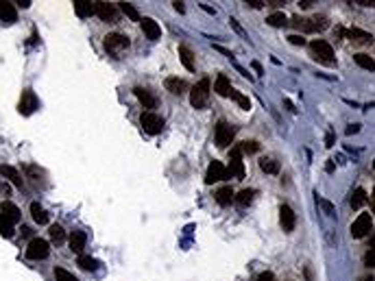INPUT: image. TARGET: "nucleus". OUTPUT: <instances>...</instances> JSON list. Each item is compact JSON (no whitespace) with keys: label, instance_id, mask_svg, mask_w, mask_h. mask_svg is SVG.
<instances>
[{"label":"nucleus","instance_id":"nucleus-44","mask_svg":"<svg viewBox=\"0 0 375 281\" xmlns=\"http://www.w3.org/2000/svg\"><path fill=\"white\" fill-rule=\"evenodd\" d=\"M257 281H275V275L273 272H262V275L257 277Z\"/></svg>","mask_w":375,"mask_h":281},{"label":"nucleus","instance_id":"nucleus-36","mask_svg":"<svg viewBox=\"0 0 375 281\" xmlns=\"http://www.w3.org/2000/svg\"><path fill=\"white\" fill-rule=\"evenodd\" d=\"M0 236H3V238H13V224L9 220H5L3 216H0Z\"/></svg>","mask_w":375,"mask_h":281},{"label":"nucleus","instance_id":"nucleus-5","mask_svg":"<svg viewBox=\"0 0 375 281\" xmlns=\"http://www.w3.org/2000/svg\"><path fill=\"white\" fill-rule=\"evenodd\" d=\"M48 253H51V246H48V242L42 238H33L27 246V258L29 260H46Z\"/></svg>","mask_w":375,"mask_h":281},{"label":"nucleus","instance_id":"nucleus-31","mask_svg":"<svg viewBox=\"0 0 375 281\" xmlns=\"http://www.w3.org/2000/svg\"><path fill=\"white\" fill-rule=\"evenodd\" d=\"M260 168H262V170L266 172V174H277L279 172V162H275V159H262V162H260Z\"/></svg>","mask_w":375,"mask_h":281},{"label":"nucleus","instance_id":"nucleus-12","mask_svg":"<svg viewBox=\"0 0 375 281\" xmlns=\"http://www.w3.org/2000/svg\"><path fill=\"white\" fill-rule=\"evenodd\" d=\"M279 222H282V229L286 231V234H290V231L295 229L297 216H295V212H292L290 205H282L279 207Z\"/></svg>","mask_w":375,"mask_h":281},{"label":"nucleus","instance_id":"nucleus-39","mask_svg":"<svg viewBox=\"0 0 375 281\" xmlns=\"http://www.w3.org/2000/svg\"><path fill=\"white\" fill-rule=\"evenodd\" d=\"M316 203H319V205L323 207V210H325V214H330V216H334V205L330 203V200H325L323 196H319V194H316Z\"/></svg>","mask_w":375,"mask_h":281},{"label":"nucleus","instance_id":"nucleus-11","mask_svg":"<svg viewBox=\"0 0 375 281\" xmlns=\"http://www.w3.org/2000/svg\"><path fill=\"white\" fill-rule=\"evenodd\" d=\"M223 179H227V168L221 164V162H212L209 164V168H207V172H205V183L207 186H214L216 181H223Z\"/></svg>","mask_w":375,"mask_h":281},{"label":"nucleus","instance_id":"nucleus-21","mask_svg":"<svg viewBox=\"0 0 375 281\" xmlns=\"http://www.w3.org/2000/svg\"><path fill=\"white\" fill-rule=\"evenodd\" d=\"M85 242H87V236L83 234V231H72L70 236V248L75 253H81L85 248Z\"/></svg>","mask_w":375,"mask_h":281},{"label":"nucleus","instance_id":"nucleus-49","mask_svg":"<svg viewBox=\"0 0 375 281\" xmlns=\"http://www.w3.org/2000/svg\"><path fill=\"white\" fill-rule=\"evenodd\" d=\"M253 70L257 72V74H260V76H262V74H264V70H262V66H260V63H257V61H253Z\"/></svg>","mask_w":375,"mask_h":281},{"label":"nucleus","instance_id":"nucleus-1","mask_svg":"<svg viewBox=\"0 0 375 281\" xmlns=\"http://www.w3.org/2000/svg\"><path fill=\"white\" fill-rule=\"evenodd\" d=\"M207 98H209V79H201L190 90V105L194 109H203L207 105Z\"/></svg>","mask_w":375,"mask_h":281},{"label":"nucleus","instance_id":"nucleus-41","mask_svg":"<svg viewBox=\"0 0 375 281\" xmlns=\"http://www.w3.org/2000/svg\"><path fill=\"white\" fill-rule=\"evenodd\" d=\"M288 42H290L292 46H303V44H306V39L301 37V35H290V37H288Z\"/></svg>","mask_w":375,"mask_h":281},{"label":"nucleus","instance_id":"nucleus-27","mask_svg":"<svg viewBox=\"0 0 375 281\" xmlns=\"http://www.w3.org/2000/svg\"><path fill=\"white\" fill-rule=\"evenodd\" d=\"M347 37L351 39V42H362V44L373 42V35L364 33V31H360V29H349V31H347Z\"/></svg>","mask_w":375,"mask_h":281},{"label":"nucleus","instance_id":"nucleus-15","mask_svg":"<svg viewBox=\"0 0 375 281\" xmlns=\"http://www.w3.org/2000/svg\"><path fill=\"white\" fill-rule=\"evenodd\" d=\"M133 94L137 96V100H140L142 105H144V109H157V105H159L157 96L151 94L149 90H144V87H135Z\"/></svg>","mask_w":375,"mask_h":281},{"label":"nucleus","instance_id":"nucleus-9","mask_svg":"<svg viewBox=\"0 0 375 281\" xmlns=\"http://www.w3.org/2000/svg\"><path fill=\"white\" fill-rule=\"evenodd\" d=\"M39 107V100H37V96H35V92L33 90H24L22 92V98H20V114L22 116H31L33 111Z\"/></svg>","mask_w":375,"mask_h":281},{"label":"nucleus","instance_id":"nucleus-10","mask_svg":"<svg viewBox=\"0 0 375 281\" xmlns=\"http://www.w3.org/2000/svg\"><path fill=\"white\" fill-rule=\"evenodd\" d=\"M125 48H129V39H127L125 35H120V33H109L107 37H105V50H107V53L116 55V53H120V50H125Z\"/></svg>","mask_w":375,"mask_h":281},{"label":"nucleus","instance_id":"nucleus-8","mask_svg":"<svg viewBox=\"0 0 375 281\" xmlns=\"http://www.w3.org/2000/svg\"><path fill=\"white\" fill-rule=\"evenodd\" d=\"M227 176H236V179H244V166H242V152L238 146L231 148L229 152V168H227Z\"/></svg>","mask_w":375,"mask_h":281},{"label":"nucleus","instance_id":"nucleus-33","mask_svg":"<svg viewBox=\"0 0 375 281\" xmlns=\"http://www.w3.org/2000/svg\"><path fill=\"white\" fill-rule=\"evenodd\" d=\"M79 266L83 270H96L99 268V262L94 258H89V255H79Z\"/></svg>","mask_w":375,"mask_h":281},{"label":"nucleus","instance_id":"nucleus-53","mask_svg":"<svg viewBox=\"0 0 375 281\" xmlns=\"http://www.w3.org/2000/svg\"><path fill=\"white\" fill-rule=\"evenodd\" d=\"M364 281H373V277H369V279H364Z\"/></svg>","mask_w":375,"mask_h":281},{"label":"nucleus","instance_id":"nucleus-48","mask_svg":"<svg viewBox=\"0 0 375 281\" xmlns=\"http://www.w3.org/2000/svg\"><path fill=\"white\" fill-rule=\"evenodd\" d=\"M299 5H301V9H310V7H312L314 3H312V0H301Z\"/></svg>","mask_w":375,"mask_h":281},{"label":"nucleus","instance_id":"nucleus-14","mask_svg":"<svg viewBox=\"0 0 375 281\" xmlns=\"http://www.w3.org/2000/svg\"><path fill=\"white\" fill-rule=\"evenodd\" d=\"M103 22H116L118 20V9L109 3H96V13Z\"/></svg>","mask_w":375,"mask_h":281},{"label":"nucleus","instance_id":"nucleus-51","mask_svg":"<svg viewBox=\"0 0 375 281\" xmlns=\"http://www.w3.org/2000/svg\"><path fill=\"white\" fill-rule=\"evenodd\" d=\"M358 5H362V7H373V0H358Z\"/></svg>","mask_w":375,"mask_h":281},{"label":"nucleus","instance_id":"nucleus-30","mask_svg":"<svg viewBox=\"0 0 375 281\" xmlns=\"http://www.w3.org/2000/svg\"><path fill=\"white\" fill-rule=\"evenodd\" d=\"M266 24H271V27H277V29H279V27H286V24H288V18H286V15H284L282 11H277V13H271V15H268V18H266Z\"/></svg>","mask_w":375,"mask_h":281},{"label":"nucleus","instance_id":"nucleus-13","mask_svg":"<svg viewBox=\"0 0 375 281\" xmlns=\"http://www.w3.org/2000/svg\"><path fill=\"white\" fill-rule=\"evenodd\" d=\"M0 216H3L5 220H9L11 224H15V222L22 220V214H20V210H18V205L11 203V200H5V203L0 205Z\"/></svg>","mask_w":375,"mask_h":281},{"label":"nucleus","instance_id":"nucleus-16","mask_svg":"<svg viewBox=\"0 0 375 281\" xmlns=\"http://www.w3.org/2000/svg\"><path fill=\"white\" fill-rule=\"evenodd\" d=\"M0 20L5 24H13L18 20V11H15V7L11 3H7V0H0Z\"/></svg>","mask_w":375,"mask_h":281},{"label":"nucleus","instance_id":"nucleus-17","mask_svg":"<svg viewBox=\"0 0 375 281\" xmlns=\"http://www.w3.org/2000/svg\"><path fill=\"white\" fill-rule=\"evenodd\" d=\"M164 85H166V90L173 92L175 96H181L188 90V83L183 81V79H179V76H168L166 81H164Z\"/></svg>","mask_w":375,"mask_h":281},{"label":"nucleus","instance_id":"nucleus-46","mask_svg":"<svg viewBox=\"0 0 375 281\" xmlns=\"http://www.w3.org/2000/svg\"><path fill=\"white\" fill-rule=\"evenodd\" d=\"M229 24H231V27H233V29H236V31H238V33H240V35H244V31H242V27H240V24H238V22H236V20H233V18H231V20H229Z\"/></svg>","mask_w":375,"mask_h":281},{"label":"nucleus","instance_id":"nucleus-26","mask_svg":"<svg viewBox=\"0 0 375 281\" xmlns=\"http://www.w3.org/2000/svg\"><path fill=\"white\" fill-rule=\"evenodd\" d=\"M31 216H33V220L37 224H48V214L39 203H31Z\"/></svg>","mask_w":375,"mask_h":281},{"label":"nucleus","instance_id":"nucleus-20","mask_svg":"<svg viewBox=\"0 0 375 281\" xmlns=\"http://www.w3.org/2000/svg\"><path fill=\"white\" fill-rule=\"evenodd\" d=\"M75 9L81 18H87V15L96 13V3H89V0H75Z\"/></svg>","mask_w":375,"mask_h":281},{"label":"nucleus","instance_id":"nucleus-2","mask_svg":"<svg viewBox=\"0 0 375 281\" xmlns=\"http://www.w3.org/2000/svg\"><path fill=\"white\" fill-rule=\"evenodd\" d=\"M292 24H295L297 29H303L306 33H319V31H325L330 27V20L325 18V15H314V18H292Z\"/></svg>","mask_w":375,"mask_h":281},{"label":"nucleus","instance_id":"nucleus-23","mask_svg":"<svg viewBox=\"0 0 375 281\" xmlns=\"http://www.w3.org/2000/svg\"><path fill=\"white\" fill-rule=\"evenodd\" d=\"M214 92H216L218 96H229V92H231V83H229V79H227L225 74H218V76H216Z\"/></svg>","mask_w":375,"mask_h":281},{"label":"nucleus","instance_id":"nucleus-43","mask_svg":"<svg viewBox=\"0 0 375 281\" xmlns=\"http://www.w3.org/2000/svg\"><path fill=\"white\" fill-rule=\"evenodd\" d=\"M364 264H366L369 268H373V248H371V251H366V255H364Z\"/></svg>","mask_w":375,"mask_h":281},{"label":"nucleus","instance_id":"nucleus-29","mask_svg":"<svg viewBox=\"0 0 375 281\" xmlns=\"http://www.w3.org/2000/svg\"><path fill=\"white\" fill-rule=\"evenodd\" d=\"M118 5H120V11L125 13L129 20H133V22H140V20H142L140 13H137V9H135L133 5H129V3H118Z\"/></svg>","mask_w":375,"mask_h":281},{"label":"nucleus","instance_id":"nucleus-34","mask_svg":"<svg viewBox=\"0 0 375 281\" xmlns=\"http://www.w3.org/2000/svg\"><path fill=\"white\" fill-rule=\"evenodd\" d=\"M233 200H236L238 205H242V207L251 205V200H253V190H242L238 196H233Z\"/></svg>","mask_w":375,"mask_h":281},{"label":"nucleus","instance_id":"nucleus-22","mask_svg":"<svg viewBox=\"0 0 375 281\" xmlns=\"http://www.w3.org/2000/svg\"><path fill=\"white\" fill-rule=\"evenodd\" d=\"M179 57H181V63H183V68H185V70L194 72V53H192L185 44L179 46Z\"/></svg>","mask_w":375,"mask_h":281},{"label":"nucleus","instance_id":"nucleus-25","mask_svg":"<svg viewBox=\"0 0 375 281\" xmlns=\"http://www.w3.org/2000/svg\"><path fill=\"white\" fill-rule=\"evenodd\" d=\"M366 200H369V194H366V190L356 188V190L351 192V200H349V203H351L354 210H360V207L366 203Z\"/></svg>","mask_w":375,"mask_h":281},{"label":"nucleus","instance_id":"nucleus-47","mask_svg":"<svg viewBox=\"0 0 375 281\" xmlns=\"http://www.w3.org/2000/svg\"><path fill=\"white\" fill-rule=\"evenodd\" d=\"M325 146H334V131L327 133V138H325Z\"/></svg>","mask_w":375,"mask_h":281},{"label":"nucleus","instance_id":"nucleus-3","mask_svg":"<svg viewBox=\"0 0 375 281\" xmlns=\"http://www.w3.org/2000/svg\"><path fill=\"white\" fill-rule=\"evenodd\" d=\"M310 50H312L316 61L325 63V66H334V48L327 42H323V39H314V42L310 44Z\"/></svg>","mask_w":375,"mask_h":281},{"label":"nucleus","instance_id":"nucleus-4","mask_svg":"<svg viewBox=\"0 0 375 281\" xmlns=\"http://www.w3.org/2000/svg\"><path fill=\"white\" fill-rule=\"evenodd\" d=\"M140 124L149 135H157V133H161V129H164V120H161L157 114H153V111H144V114L140 116Z\"/></svg>","mask_w":375,"mask_h":281},{"label":"nucleus","instance_id":"nucleus-40","mask_svg":"<svg viewBox=\"0 0 375 281\" xmlns=\"http://www.w3.org/2000/svg\"><path fill=\"white\" fill-rule=\"evenodd\" d=\"M27 172H29V176H31V179H33L35 183H39V179H42V174H44L37 166H29V168H27Z\"/></svg>","mask_w":375,"mask_h":281},{"label":"nucleus","instance_id":"nucleus-28","mask_svg":"<svg viewBox=\"0 0 375 281\" xmlns=\"http://www.w3.org/2000/svg\"><path fill=\"white\" fill-rule=\"evenodd\" d=\"M354 61L358 63L360 68H364V70H375V63H373V57H369V55H364V53H358V55H354Z\"/></svg>","mask_w":375,"mask_h":281},{"label":"nucleus","instance_id":"nucleus-38","mask_svg":"<svg viewBox=\"0 0 375 281\" xmlns=\"http://www.w3.org/2000/svg\"><path fill=\"white\" fill-rule=\"evenodd\" d=\"M238 150L240 152H249V155H251V152H257L260 150V144L257 142H242L240 146H238Z\"/></svg>","mask_w":375,"mask_h":281},{"label":"nucleus","instance_id":"nucleus-50","mask_svg":"<svg viewBox=\"0 0 375 281\" xmlns=\"http://www.w3.org/2000/svg\"><path fill=\"white\" fill-rule=\"evenodd\" d=\"M173 5H175V9H177L179 13H183V11H185V7H183V3H173Z\"/></svg>","mask_w":375,"mask_h":281},{"label":"nucleus","instance_id":"nucleus-45","mask_svg":"<svg viewBox=\"0 0 375 281\" xmlns=\"http://www.w3.org/2000/svg\"><path fill=\"white\" fill-rule=\"evenodd\" d=\"M358 131H360V124H349L347 135H354V133H358Z\"/></svg>","mask_w":375,"mask_h":281},{"label":"nucleus","instance_id":"nucleus-35","mask_svg":"<svg viewBox=\"0 0 375 281\" xmlns=\"http://www.w3.org/2000/svg\"><path fill=\"white\" fill-rule=\"evenodd\" d=\"M229 96H231V98H233L236 103H238V105H240L242 109H251V100H249V98H247V96H244V94H240V92L231 90V92H229Z\"/></svg>","mask_w":375,"mask_h":281},{"label":"nucleus","instance_id":"nucleus-24","mask_svg":"<svg viewBox=\"0 0 375 281\" xmlns=\"http://www.w3.org/2000/svg\"><path fill=\"white\" fill-rule=\"evenodd\" d=\"M233 196H236V194H233V190H231V188H221V190H218L216 194H214L216 203H218V205H223V207L231 205V203H233Z\"/></svg>","mask_w":375,"mask_h":281},{"label":"nucleus","instance_id":"nucleus-19","mask_svg":"<svg viewBox=\"0 0 375 281\" xmlns=\"http://www.w3.org/2000/svg\"><path fill=\"white\" fill-rule=\"evenodd\" d=\"M0 174H3V176H5V179H9V181L13 183V186H15V188H22V186H24V181H22V176H20V172H18V170H15V168H13V166H5V164H3V166H0Z\"/></svg>","mask_w":375,"mask_h":281},{"label":"nucleus","instance_id":"nucleus-18","mask_svg":"<svg viewBox=\"0 0 375 281\" xmlns=\"http://www.w3.org/2000/svg\"><path fill=\"white\" fill-rule=\"evenodd\" d=\"M140 24H142L144 35L149 37V39H159V35H161V29H159V24L155 22V20H151V18H144V20H140Z\"/></svg>","mask_w":375,"mask_h":281},{"label":"nucleus","instance_id":"nucleus-6","mask_svg":"<svg viewBox=\"0 0 375 281\" xmlns=\"http://www.w3.org/2000/svg\"><path fill=\"white\" fill-rule=\"evenodd\" d=\"M369 231H373V216L371 214H360L351 224V236L356 240H360V238H364L366 234H369Z\"/></svg>","mask_w":375,"mask_h":281},{"label":"nucleus","instance_id":"nucleus-52","mask_svg":"<svg viewBox=\"0 0 375 281\" xmlns=\"http://www.w3.org/2000/svg\"><path fill=\"white\" fill-rule=\"evenodd\" d=\"M18 5H22L24 9H29V7H31V0H18Z\"/></svg>","mask_w":375,"mask_h":281},{"label":"nucleus","instance_id":"nucleus-7","mask_svg":"<svg viewBox=\"0 0 375 281\" xmlns=\"http://www.w3.org/2000/svg\"><path fill=\"white\" fill-rule=\"evenodd\" d=\"M233 135H236V129L229 124V122H225V120H221V122L216 124V144L221 148H227L229 144L233 142Z\"/></svg>","mask_w":375,"mask_h":281},{"label":"nucleus","instance_id":"nucleus-42","mask_svg":"<svg viewBox=\"0 0 375 281\" xmlns=\"http://www.w3.org/2000/svg\"><path fill=\"white\" fill-rule=\"evenodd\" d=\"M247 5H249V7H253V9H262V7H264L266 3H264V0H247Z\"/></svg>","mask_w":375,"mask_h":281},{"label":"nucleus","instance_id":"nucleus-37","mask_svg":"<svg viewBox=\"0 0 375 281\" xmlns=\"http://www.w3.org/2000/svg\"><path fill=\"white\" fill-rule=\"evenodd\" d=\"M55 279L57 281H79L72 272H68L66 268H55Z\"/></svg>","mask_w":375,"mask_h":281},{"label":"nucleus","instance_id":"nucleus-32","mask_svg":"<svg viewBox=\"0 0 375 281\" xmlns=\"http://www.w3.org/2000/svg\"><path fill=\"white\" fill-rule=\"evenodd\" d=\"M51 238L55 244H61L66 240V231H63L61 224H51Z\"/></svg>","mask_w":375,"mask_h":281}]
</instances>
